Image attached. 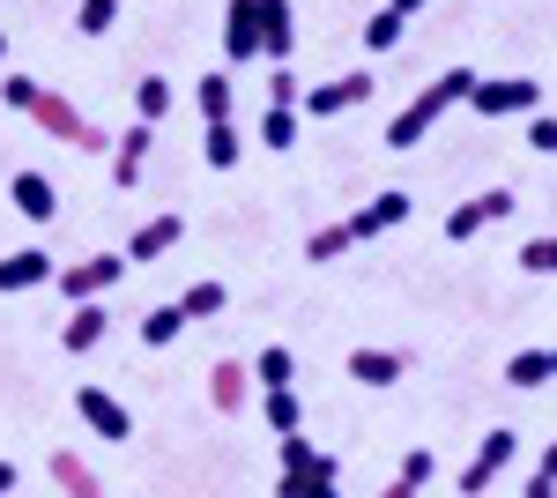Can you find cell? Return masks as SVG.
<instances>
[{
	"label": "cell",
	"mask_w": 557,
	"mask_h": 498,
	"mask_svg": "<svg viewBox=\"0 0 557 498\" xmlns=\"http://www.w3.org/2000/svg\"><path fill=\"white\" fill-rule=\"evenodd\" d=\"M469 89H475V68H446L438 83H424L401 112H394V120H386V149H417V142H424L454 105H469Z\"/></svg>",
	"instance_id": "obj_1"
},
{
	"label": "cell",
	"mask_w": 557,
	"mask_h": 498,
	"mask_svg": "<svg viewBox=\"0 0 557 498\" xmlns=\"http://www.w3.org/2000/svg\"><path fill=\"white\" fill-rule=\"evenodd\" d=\"M372 68H357V75H335V83H312L298 97V120H343V112H357V105H372Z\"/></svg>",
	"instance_id": "obj_2"
},
{
	"label": "cell",
	"mask_w": 557,
	"mask_h": 498,
	"mask_svg": "<svg viewBox=\"0 0 557 498\" xmlns=\"http://www.w3.org/2000/svg\"><path fill=\"white\" fill-rule=\"evenodd\" d=\"M127 276V253H89V260H60L52 268V283L67 291V305H89V297H104L112 283Z\"/></svg>",
	"instance_id": "obj_3"
},
{
	"label": "cell",
	"mask_w": 557,
	"mask_h": 498,
	"mask_svg": "<svg viewBox=\"0 0 557 498\" xmlns=\"http://www.w3.org/2000/svg\"><path fill=\"white\" fill-rule=\"evenodd\" d=\"M469 105L483 112V120H513V112H543V83H535V75H498V83H483V75H475Z\"/></svg>",
	"instance_id": "obj_4"
},
{
	"label": "cell",
	"mask_w": 557,
	"mask_h": 498,
	"mask_svg": "<svg viewBox=\"0 0 557 498\" xmlns=\"http://www.w3.org/2000/svg\"><path fill=\"white\" fill-rule=\"evenodd\" d=\"M75 416H83L97 439H112V447L134 439V410L120 402V394H104V387H75Z\"/></svg>",
	"instance_id": "obj_5"
},
{
	"label": "cell",
	"mask_w": 557,
	"mask_h": 498,
	"mask_svg": "<svg viewBox=\"0 0 557 498\" xmlns=\"http://www.w3.org/2000/svg\"><path fill=\"white\" fill-rule=\"evenodd\" d=\"M513 454H520V439H513V432H506V424H491V432L475 439L469 469H461V498H483V491H491V476H498V469H506V461H513Z\"/></svg>",
	"instance_id": "obj_6"
},
{
	"label": "cell",
	"mask_w": 557,
	"mask_h": 498,
	"mask_svg": "<svg viewBox=\"0 0 557 498\" xmlns=\"http://www.w3.org/2000/svg\"><path fill=\"white\" fill-rule=\"evenodd\" d=\"M409 194H401V186H386V194H372V202L364 208H349L343 216V231H349V246H364V239H380V231H394V223H409Z\"/></svg>",
	"instance_id": "obj_7"
},
{
	"label": "cell",
	"mask_w": 557,
	"mask_h": 498,
	"mask_svg": "<svg viewBox=\"0 0 557 498\" xmlns=\"http://www.w3.org/2000/svg\"><path fill=\"white\" fill-rule=\"evenodd\" d=\"M513 208H520V202L506 194V186H491V194H475V202H461L454 216H446V239H454V246H469L475 231H491V223H506Z\"/></svg>",
	"instance_id": "obj_8"
},
{
	"label": "cell",
	"mask_w": 557,
	"mask_h": 498,
	"mask_svg": "<svg viewBox=\"0 0 557 498\" xmlns=\"http://www.w3.org/2000/svg\"><path fill=\"white\" fill-rule=\"evenodd\" d=\"M253 402V373H246V357H215L209 365V410L215 416H246Z\"/></svg>",
	"instance_id": "obj_9"
},
{
	"label": "cell",
	"mask_w": 557,
	"mask_h": 498,
	"mask_svg": "<svg viewBox=\"0 0 557 498\" xmlns=\"http://www.w3.org/2000/svg\"><path fill=\"white\" fill-rule=\"evenodd\" d=\"M149 142H157V126H141V120H134L127 134H112V186H120V194L141 186V171H149Z\"/></svg>",
	"instance_id": "obj_10"
},
{
	"label": "cell",
	"mask_w": 557,
	"mask_h": 498,
	"mask_svg": "<svg viewBox=\"0 0 557 498\" xmlns=\"http://www.w3.org/2000/svg\"><path fill=\"white\" fill-rule=\"evenodd\" d=\"M253 52H260V0H231L223 8V60L246 68Z\"/></svg>",
	"instance_id": "obj_11"
},
{
	"label": "cell",
	"mask_w": 557,
	"mask_h": 498,
	"mask_svg": "<svg viewBox=\"0 0 557 498\" xmlns=\"http://www.w3.org/2000/svg\"><path fill=\"white\" fill-rule=\"evenodd\" d=\"M178 239H186V216H149V223H134V239H127V268H141V260H164Z\"/></svg>",
	"instance_id": "obj_12"
},
{
	"label": "cell",
	"mask_w": 557,
	"mask_h": 498,
	"mask_svg": "<svg viewBox=\"0 0 557 498\" xmlns=\"http://www.w3.org/2000/svg\"><path fill=\"white\" fill-rule=\"evenodd\" d=\"M52 268H60V260H52L45 246H15L8 260H0V291H8V297H15V291H38V283H52Z\"/></svg>",
	"instance_id": "obj_13"
},
{
	"label": "cell",
	"mask_w": 557,
	"mask_h": 498,
	"mask_svg": "<svg viewBox=\"0 0 557 498\" xmlns=\"http://www.w3.org/2000/svg\"><path fill=\"white\" fill-rule=\"evenodd\" d=\"M290 45H298V15H290V0H260V60H290Z\"/></svg>",
	"instance_id": "obj_14"
},
{
	"label": "cell",
	"mask_w": 557,
	"mask_h": 498,
	"mask_svg": "<svg viewBox=\"0 0 557 498\" xmlns=\"http://www.w3.org/2000/svg\"><path fill=\"white\" fill-rule=\"evenodd\" d=\"M104 328H112V313H104V297H89V305H75V313H67L60 350H67V357H89V350L104 342Z\"/></svg>",
	"instance_id": "obj_15"
},
{
	"label": "cell",
	"mask_w": 557,
	"mask_h": 498,
	"mask_svg": "<svg viewBox=\"0 0 557 498\" xmlns=\"http://www.w3.org/2000/svg\"><path fill=\"white\" fill-rule=\"evenodd\" d=\"M8 202L23 208L30 223H52V216H60V194H52L45 171H15V179H8Z\"/></svg>",
	"instance_id": "obj_16"
},
{
	"label": "cell",
	"mask_w": 557,
	"mask_h": 498,
	"mask_svg": "<svg viewBox=\"0 0 557 498\" xmlns=\"http://www.w3.org/2000/svg\"><path fill=\"white\" fill-rule=\"evenodd\" d=\"M401 373H409V357H401V350H372V342H364V350H349V379H357V387H394Z\"/></svg>",
	"instance_id": "obj_17"
},
{
	"label": "cell",
	"mask_w": 557,
	"mask_h": 498,
	"mask_svg": "<svg viewBox=\"0 0 557 498\" xmlns=\"http://www.w3.org/2000/svg\"><path fill=\"white\" fill-rule=\"evenodd\" d=\"M431 476H438V454H431V447H409V454H401V469H394V484H386L380 498H424Z\"/></svg>",
	"instance_id": "obj_18"
},
{
	"label": "cell",
	"mask_w": 557,
	"mask_h": 498,
	"mask_svg": "<svg viewBox=\"0 0 557 498\" xmlns=\"http://www.w3.org/2000/svg\"><path fill=\"white\" fill-rule=\"evenodd\" d=\"M52 484H60L67 498H104V484H97V469H89V461L75 454V447H60V454H52Z\"/></svg>",
	"instance_id": "obj_19"
},
{
	"label": "cell",
	"mask_w": 557,
	"mask_h": 498,
	"mask_svg": "<svg viewBox=\"0 0 557 498\" xmlns=\"http://www.w3.org/2000/svg\"><path fill=\"white\" fill-rule=\"evenodd\" d=\"M194 112H201V126L231 120V112H238V83H231V75H201V83H194Z\"/></svg>",
	"instance_id": "obj_20"
},
{
	"label": "cell",
	"mask_w": 557,
	"mask_h": 498,
	"mask_svg": "<svg viewBox=\"0 0 557 498\" xmlns=\"http://www.w3.org/2000/svg\"><path fill=\"white\" fill-rule=\"evenodd\" d=\"M253 134H260V149H275V157H283V149H298L305 120H298V112H290V105H268V112H260V120H253Z\"/></svg>",
	"instance_id": "obj_21"
},
{
	"label": "cell",
	"mask_w": 557,
	"mask_h": 498,
	"mask_svg": "<svg viewBox=\"0 0 557 498\" xmlns=\"http://www.w3.org/2000/svg\"><path fill=\"white\" fill-rule=\"evenodd\" d=\"M172 105H178L172 75H141V83H134V120H141V126H157L164 112H172Z\"/></svg>",
	"instance_id": "obj_22"
},
{
	"label": "cell",
	"mask_w": 557,
	"mask_h": 498,
	"mask_svg": "<svg viewBox=\"0 0 557 498\" xmlns=\"http://www.w3.org/2000/svg\"><path fill=\"white\" fill-rule=\"evenodd\" d=\"M246 373H253V387H260V394H275V387H298V357H290V350L275 342V350H260V357L246 365Z\"/></svg>",
	"instance_id": "obj_23"
},
{
	"label": "cell",
	"mask_w": 557,
	"mask_h": 498,
	"mask_svg": "<svg viewBox=\"0 0 557 498\" xmlns=\"http://www.w3.org/2000/svg\"><path fill=\"white\" fill-rule=\"evenodd\" d=\"M201 157H209L215 171H231V165H238V157H246V134H238V120L201 126Z\"/></svg>",
	"instance_id": "obj_24"
},
{
	"label": "cell",
	"mask_w": 557,
	"mask_h": 498,
	"mask_svg": "<svg viewBox=\"0 0 557 498\" xmlns=\"http://www.w3.org/2000/svg\"><path fill=\"white\" fill-rule=\"evenodd\" d=\"M260 416H268V432H275V439H283V432H305L298 387H275V394H260Z\"/></svg>",
	"instance_id": "obj_25"
},
{
	"label": "cell",
	"mask_w": 557,
	"mask_h": 498,
	"mask_svg": "<svg viewBox=\"0 0 557 498\" xmlns=\"http://www.w3.org/2000/svg\"><path fill=\"white\" fill-rule=\"evenodd\" d=\"M178 335H186V313H178V305H149V313H141V342H149V350H164Z\"/></svg>",
	"instance_id": "obj_26"
},
{
	"label": "cell",
	"mask_w": 557,
	"mask_h": 498,
	"mask_svg": "<svg viewBox=\"0 0 557 498\" xmlns=\"http://www.w3.org/2000/svg\"><path fill=\"white\" fill-rule=\"evenodd\" d=\"M275 498H343V491H335V476H312V469H283Z\"/></svg>",
	"instance_id": "obj_27"
},
{
	"label": "cell",
	"mask_w": 557,
	"mask_h": 498,
	"mask_svg": "<svg viewBox=\"0 0 557 498\" xmlns=\"http://www.w3.org/2000/svg\"><path fill=\"white\" fill-rule=\"evenodd\" d=\"M343 253H349V231H343V223H320V231L305 239V260H312V268H327V260H343Z\"/></svg>",
	"instance_id": "obj_28"
},
{
	"label": "cell",
	"mask_w": 557,
	"mask_h": 498,
	"mask_svg": "<svg viewBox=\"0 0 557 498\" xmlns=\"http://www.w3.org/2000/svg\"><path fill=\"white\" fill-rule=\"evenodd\" d=\"M550 379V350H520V357H506V387H543Z\"/></svg>",
	"instance_id": "obj_29"
},
{
	"label": "cell",
	"mask_w": 557,
	"mask_h": 498,
	"mask_svg": "<svg viewBox=\"0 0 557 498\" xmlns=\"http://www.w3.org/2000/svg\"><path fill=\"white\" fill-rule=\"evenodd\" d=\"M401 31H409V15H394V8H380V15L364 23V52H394V45H401Z\"/></svg>",
	"instance_id": "obj_30"
},
{
	"label": "cell",
	"mask_w": 557,
	"mask_h": 498,
	"mask_svg": "<svg viewBox=\"0 0 557 498\" xmlns=\"http://www.w3.org/2000/svg\"><path fill=\"white\" fill-rule=\"evenodd\" d=\"M112 23H120V0H75V31L83 38H104Z\"/></svg>",
	"instance_id": "obj_31"
},
{
	"label": "cell",
	"mask_w": 557,
	"mask_h": 498,
	"mask_svg": "<svg viewBox=\"0 0 557 498\" xmlns=\"http://www.w3.org/2000/svg\"><path fill=\"white\" fill-rule=\"evenodd\" d=\"M178 313H186V320H215V313H223V283H186Z\"/></svg>",
	"instance_id": "obj_32"
},
{
	"label": "cell",
	"mask_w": 557,
	"mask_h": 498,
	"mask_svg": "<svg viewBox=\"0 0 557 498\" xmlns=\"http://www.w3.org/2000/svg\"><path fill=\"white\" fill-rule=\"evenodd\" d=\"M520 268H528V276H557V231L528 239V246H520Z\"/></svg>",
	"instance_id": "obj_33"
},
{
	"label": "cell",
	"mask_w": 557,
	"mask_h": 498,
	"mask_svg": "<svg viewBox=\"0 0 557 498\" xmlns=\"http://www.w3.org/2000/svg\"><path fill=\"white\" fill-rule=\"evenodd\" d=\"M30 97H38V83H30V75H15V68L0 75V105H8V112H30Z\"/></svg>",
	"instance_id": "obj_34"
},
{
	"label": "cell",
	"mask_w": 557,
	"mask_h": 498,
	"mask_svg": "<svg viewBox=\"0 0 557 498\" xmlns=\"http://www.w3.org/2000/svg\"><path fill=\"white\" fill-rule=\"evenodd\" d=\"M528 149H535V157H557V120L550 112H528Z\"/></svg>",
	"instance_id": "obj_35"
},
{
	"label": "cell",
	"mask_w": 557,
	"mask_h": 498,
	"mask_svg": "<svg viewBox=\"0 0 557 498\" xmlns=\"http://www.w3.org/2000/svg\"><path fill=\"white\" fill-rule=\"evenodd\" d=\"M298 97H305V83L290 75V68H275V75H268V105H290V112H298Z\"/></svg>",
	"instance_id": "obj_36"
},
{
	"label": "cell",
	"mask_w": 557,
	"mask_h": 498,
	"mask_svg": "<svg viewBox=\"0 0 557 498\" xmlns=\"http://www.w3.org/2000/svg\"><path fill=\"white\" fill-rule=\"evenodd\" d=\"M312 461H320V447L305 432H283V469H312Z\"/></svg>",
	"instance_id": "obj_37"
},
{
	"label": "cell",
	"mask_w": 557,
	"mask_h": 498,
	"mask_svg": "<svg viewBox=\"0 0 557 498\" xmlns=\"http://www.w3.org/2000/svg\"><path fill=\"white\" fill-rule=\"evenodd\" d=\"M15 484H23V469H15V461H0V498H15Z\"/></svg>",
	"instance_id": "obj_38"
},
{
	"label": "cell",
	"mask_w": 557,
	"mask_h": 498,
	"mask_svg": "<svg viewBox=\"0 0 557 498\" xmlns=\"http://www.w3.org/2000/svg\"><path fill=\"white\" fill-rule=\"evenodd\" d=\"M535 476H550V484H557V439L543 447V461H535Z\"/></svg>",
	"instance_id": "obj_39"
},
{
	"label": "cell",
	"mask_w": 557,
	"mask_h": 498,
	"mask_svg": "<svg viewBox=\"0 0 557 498\" xmlns=\"http://www.w3.org/2000/svg\"><path fill=\"white\" fill-rule=\"evenodd\" d=\"M386 8H394V15H417V8H431V0H386Z\"/></svg>",
	"instance_id": "obj_40"
},
{
	"label": "cell",
	"mask_w": 557,
	"mask_h": 498,
	"mask_svg": "<svg viewBox=\"0 0 557 498\" xmlns=\"http://www.w3.org/2000/svg\"><path fill=\"white\" fill-rule=\"evenodd\" d=\"M0 75H8V31H0Z\"/></svg>",
	"instance_id": "obj_41"
},
{
	"label": "cell",
	"mask_w": 557,
	"mask_h": 498,
	"mask_svg": "<svg viewBox=\"0 0 557 498\" xmlns=\"http://www.w3.org/2000/svg\"><path fill=\"white\" fill-rule=\"evenodd\" d=\"M550 379H557V342H550Z\"/></svg>",
	"instance_id": "obj_42"
}]
</instances>
